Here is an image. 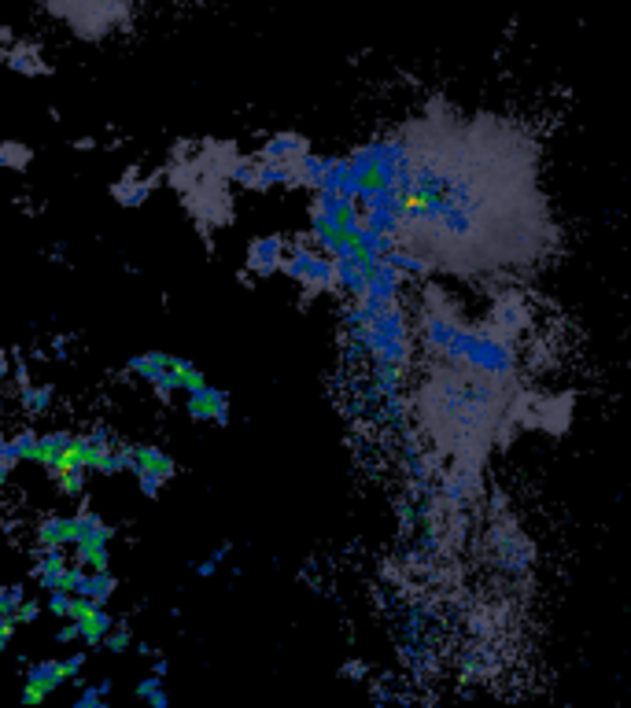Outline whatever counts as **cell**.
<instances>
[{"instance_id": "6da1fadb", "label": "cell", "mask_w": 631, "mask_h": 708, "mask_svg": "<svg viewBox=\"0 0 631 708\" xmlns=\"http://www.w3.org/2000/svg\"><path fill=\"white\" fill-rule=\"evenodd\" d=\"M133 377H141L160 399H174L177 391L188 395L196 391L199 384H207V377L199 373L196 362H188L185 355H166V351H144V355H133L126 362Z\"/></svg>"}, {"instance_id": "7a4b0ae2", "label": "cell", "mask_w": 631, "mask_h": 708, "mask_svg": "<svg viewBox=\"0 0 631 708\" xmlns=\"http://www.w3.org/2000/svg\"><path fill=\"white\" fill-rule=\"evenodd\" d=\"M285 277L296 281L307 295L336 292V259L325 255V251L318 244H311V240H300V244L289 248Z\"/></svg>"}, {"instance_id": "3957f363", "label": "cell", "mask_w": 631, "mask_h": 708, "mask_svg": "<svg viewBox=\"0 0 631 708\" xmlns=\"http://www.w3.org/2000/svg\"><path fill=\"white\" fill-rule=\"evenodd\" d=\"M133 450V477H137V488H141L144 499H160L163 488L177 477V461L166 454L163 447L155 443H130Z\"/></svg>"}, {"instance_id": "277c9868", "label": "cell", "mask_w": 631, "mask_h": 708, "mask_svg": "<svg viewBox=\"0 0 631 708\" xmlns=\"http://www.w3.org/2000/svg\"><path fill=\"white\" fill-rule=\"evenodd\" d=\"M185 414L199 421V425H229V395L215 384H199L196 391L185 395Z\"/></svg>"}, {"instance_id": "5b68a950", "label": "cell", "mask_w": 631, "mask_h": 708, "mask_svg": "<svg viewBox=\"0 0 631 708\" xmlns=\"http://www.w3.org/2000/svg\"><path fill=\"white\" fill-rule=\"evenodd\" d=\"M289 240L285 237H255L248 244L244 266L259 277H273V273H285V259H289Z\"/></svg>"}, {"instance_id": "8992f818", "label": "cell", "mask_w": 631, "mask_h": 708, "mask_svg": "<svg viewBox=\"0 0 631 708\" xmlns=\"http://www.w3.org/2000/svg\"><path fill=\"white\" fill-rule=\"evenodd\" d=\"M67 679V668H63V661H41L34 668L26 672V686H23V705L37 708L48 701L52 690H59Z\"/></svg>"}, {"instance_id": "52a82bcc", "label": "cell", "mask_w": 631, "mask_h": 708, "mask_svg": "<svg viewBox=\"0 0 631 708\" xmlns=\"http://www.w3.org/2000/svg\"><path fill=\"white\" fill-rule=\"evenodd\" d=\"M78 535H81V516L78 513H56V516H45L34 532V543L37 549H67V546H78Z\"/></svg>"}, {"instance_id": "ba28073f", "label": "cell", "mask_w": 631, "mask_h": 708, "mask_svg": "<svg viewBox=\"0 0 631 708\" xmlns=\"http://www.w3.org/2000/svg\"><path fill=\"white\" fill-rule=\"evenodd\" d=\"M491 325L502 333V336H518L529 329V303L521 295H496V306H491Z\"/></svg>"}, {"instance_id": "9c48e42d", "label": "cell", "mask_w": 631, "mask_h": 708, "mask_svg": "<svg viewBox=\"0 0 631 708\" xmlns=\"http://www.w3.org/2000/svg\"><path fill=\"white\" fill-rule=\"evenodd\" d=\"M70 565L75 562H67V549H41V557L34 562V573L30 576H34L37 584L52 595V590L63 587V576L70 573Z\"/></svg>"}, {"instance_id": "30bf717a", "label": "cell", "mask_w": 631, "mask_h": 708, "mask_svg": "<svg viewBox=\"0 0 631 708\" xmlns=\"http://www.w3.org/2000/svg\"><path fill=\"white\" fill-rule=\"evenodd\" d=\"M78 628H81V642H86V646H104L108 635L115 631V617L104 606H97L89 617L78 620Z\"/></svg>"}, {"instance_id": "8fae6325", "label": "cell", "mask_w": 631, "mask_h": 708, "mask_svg": "<svg viewBox=\"0 0 631 708\" xmlns=\"http://www.w3.org/2000/svg\"><path fill=\"white\" fill-rule=\"evenodd\" d=\"M111 193H115V199H119L122 207H141L144 199L152 196V182H137V177L130 174V177H122V182L115 185Z\"/></svg>"}, {"instance_id": "7c38bea8", "label": "cell", "mask_w": 631, "mask_h": 708, "mask_svg": "<svg viewBox=\"0 0 631 708\" xmlns=\"http://www.w3.org/2000/svg\"><path fill=\"white\" fill-rule=\"evenodd\" d=\"M115 590H119V584H115L111 573H89L86 587H81L78 598H89V601H97V606H108Z\"/></svg>"}, {"instance_id": "4fadbf2b", "label": "cell", "mask_w": 631, "mask_h": 708, "mask_svg": "<svg viewBox=\"0 0 631 708\" xmlns=\"http://www.w3.org/2000/svg\"><path fill=\"white\" fill-rule=\"evenodd\" d=\"M19 399H23V406L30 410V414H48L52 388L48 384H30L26 391H19Z\"/></svg>"}, {"instance_id": "5bb4252c", "label": "cell", "mask_w": 631, "mask_h": 708, "mask_svg": "<svg viewBox=\"0 0 631 708\" xmlns=\"http://www.w3.org/2000/svg\"><path fill=\"white\" fill-rule=\"evenodd\" d=\"M45 606H48V612L56 620H70V606H75V595H67V590H52Z\"/></svg>"}, {"instance_id": "9a60e30c", "label": "cell", "mask_w": 631, "mask_h": 708, "mask_svg": "<svg viewBox=\"0 0 631 708\" xmlns=\"http://www.w3.org/2000/svg\"><path fill=\"white\" fill-rule=\"evenodd\" d=\"M23 601H26L23 587H4V595H0V617H15V612L23 609Z\"/></svg>"}, {"instance_id": "2e32d148", "label": "cell", "mask_w": 631, "mask_h": 708, "mask_svg": "<svg viewBox=\"0 0 631 708\" xmlns=\"http://www.w3.org/2000/svg\"><path fill=\"white\" fill-rule=\"evenodd\" d=\"M111 683H100V686H86L81 697L75 701V708H104V697H108Z\"/></svg>"}, {"instance_id": "e0dca14e", "label": "cell", "mask_w": 631, "mask_h": 708, "mask_svg": "<svg viewBox=\"0 0 631 708\" xmlns=\"http://www.w3.org/2000/svg\"><path fill=\"white\" fill-rule=\"evenodd\" d=\"M0 160H4V166L19 171V166L30 160V152H23V144H4V148H0Z\"/></svg>"}, {"instance_id": "ac0fdd59", "label": "cell", "mask_w": 631, "mask_h": 708, "mask_svg": "<svg viewBox=\"0 0 631 708\" xmlns=\"http://www.w3.org/2000/svg\"><path fill=\"white\" fill-rule=\"evenodd\" d=\"M104 646H108L111 653H126V650L133 646V635H130V631H126V628H119V631H111V635H108V642H104Z\"/></svg>"}, {"instance_id": "d6986e66", "label": "cell", "mask_w": 631, "mask_h": 708, "mask_svg": "<svg viewBox=\"0 0 631 708\" xmlns=\"http://www.w3.org/2000/svg\"><path fill=\"white\" fill-rule=\"evenodd\" d=\"M37 612H41L37 601H30V598H26V601H23V609L15 612V620H19V623H34V620H37Z\"/></svg>"}, {"instance_id": "ffe728a7", "label": "cell", "mask_w": 631, "mask_h": 708, "mask_svg": "<svg viewBox=\"0 0 631 708\" xmlns=\"http://www.w3.org/2000/svg\"><path fill=\"white\" fill-rule=\"evenodd\" d=\"M63 668H67V679H78V672L86 668V653H75V657L63 661Z\"/></svg>"}, {"instance_id": "44dd1931", "label": "cell", "mask_w": 631, "mask_h": 708, "mask_svg": "<svg viewBox=\"0 0 631 708\" xmlns=\"http://www.w3.org/2000/svg\"><path fill=\"white\" fill-rule=\"evenodd\" d=\"M144 701H149V708H166V694H163V686H160V690H152L149 697H144Z\"/></svg>"}]
</instances>
